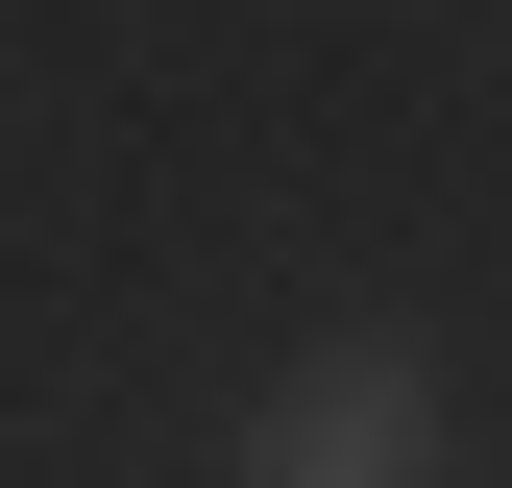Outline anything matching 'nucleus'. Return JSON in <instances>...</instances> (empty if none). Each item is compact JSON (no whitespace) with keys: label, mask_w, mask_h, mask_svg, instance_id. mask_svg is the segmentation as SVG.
Returning <instances> with one entry per match:
<instances>
[{"label":"nucleus","mask_w":512,"mask_h":488,"mask_svg":"<svg viewBox=\"0 0 512 488\" xmlns=\"http://www.w3.org/2000/svg\"><path fill=\"white\" fill-rule=\"evenodd\" d=\"M415 440H439V366L415 342H317L269 415H244V488H415Z\"/></svg>","instance_id":"f257e3e1"}]
</instances>
